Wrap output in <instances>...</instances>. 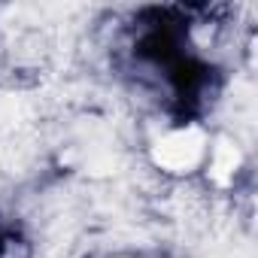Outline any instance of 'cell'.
I'll return each mask as SVG.
<instances>
[{"instance_id":"1","label":"cell","mask_w":258,"mask_h":258,"mask_svg":"<svg viewBox=\"0 0 258 258\" xmlns=\"http://www.w3.org/2000/svg\"><path fill=\"white\" fill-rule=\"evenodd\" d=\"M204 155V134L198 127H185V131H173L164 140H158V146L152 149L155 164H161L164 170L182 173L191 170Z\"/></svg>"},{"instance_id":"2","label":"cell","mask_w":258,"mask_h":258,"mask_svg":"<svg viewBox=\"0 0 258 258\" xmlns=\"http://www.w3.org/2000/svg\"><path fill=\"white\" fill-rule=\"evenodd\" d=\"M237 164H240L237 146H231L228 140H219V146H216V152H213V179H216L219 185H228L231 176H234V170H237Z\"/></svg>"}]
</instances>
